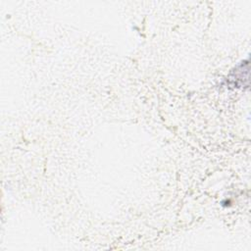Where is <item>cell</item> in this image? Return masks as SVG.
<instances>
[{
	"instance_id": "cell-1",
	"label": "cell",
	"mask_w": 251,
	"mask_h": 251,
	"mask_svg": "<svg viewBox=\"0 0 251 251\" xmlns=\"http://www.w3.org/2000/svg\"><path fill=\"white\" fill-rule=\"evenodd\" d=\"M228 84L236 88L249 87V60L242 61L234 70H232L227 77Z\"/></svg>"
}]
</instances>
